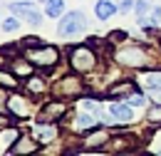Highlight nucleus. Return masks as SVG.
I'll list each match as a JSON object with an SVG mask.
<instances>
[{"label":"nucleus","instance_id":"obj_1","mask_svg":"<svg viewBox=\"0 0 161 156\" xmlns=\"http://www.w3.org/2000/svg\"><path fill=\"white\" fill-rule=\"evenodd\" d=\"M84 27H87V15L82 10H72V13H64L60 18L57 35L64 37V40H72V37H77V35H82Z\"/></svg>","mask_w":161,"mask_h":156},{"label":"nucleus","instance_id":"obj_2","mask_svg":"<svg viewBox=\"0 0 161 156\" xmlns=\"http://www.w3.org/2000/svg\"><path fill=\"white\" fill-rule=\"evenodd\" d=\"M25 57L30 59L35 67H42V70H52L57 62H60V52H57V47H52V45H37V47H27L25 50Z\"/></svg>","mask_w":161,"mask_h":156},{"label":"nucleus","instance_id":"obj_3","mask_svg":"<svg viewBox=\"0 0 161 156\" xmlns=\"http://www.w3.org/2000/svg\"><path fill=\"white\" fill-rule=\"evenodd\" d=\"M69 67L75 72H92L97 67V55L92 45H82V47H72L69 50Z\"/></svg>","mask_w":161,"mask_h":156},{"label":"nucleus","instance_id":"obj_4","mask_svg":"<svg viewBox=\"0 0 161 156\" xmlns=\"http://www.w3.org/2000/svg\"><path fill=\"white\" fill-rule=\"evenodd\" d=\"M117 62L124 64V67H146V52H144V47L139 45H126V47H121L119 52H117Z\"/></svg>","mask_w":161,"mask_h":156},{"label":"nucleus","instance_id":"obj_5","mask_svg":"<svg viewBox=\"0 0 161 156\" xmlns=\"http://www.w3.org/2000/svg\"><path fill=\"white\" fill-rule=\"evenodd\" d=\"M52 92L57 94V97H80L82 92H84V84H82V79L77 77V75H67V77H62L55 87H52Z\"/></svg>","mask_w":161,"mask_h":156},{"label":"nucleus","instance_id":"obj_6","mask_svg":"<svg viewBox=\"0 0 161 156\" xmlns=\"http://www.w3.org/2000/svg\"><path fill=\"white\" fill-rule=\"evenodd\" d=\"M10 10H13V15H18L20 20H25L27 25H40L42 22V15L40 10L32 5V3H10Z\"/></svg>","mask_w":161,"mask_h":156},{"label":"nucleus","instance_id":"obj_7","mask_svg":"<svg viewBox=\"0 0 161 156\" xmlns=\"http://www.w3.org/2000/svg\"><path fill=\"white\" fill-rule=\"evenodd\" d=\"M67 109H69V104H64V102H50V104H45L40 109L37 119H40V121H47V124H57L60 119H64Z\"/></svg>","mask_w":161,"mask_h":156},{"label":"nucleus","instance_id":"obj_8","mask_svg":"<svg viewBox=\"0 0 161 156\" xmlns=\"http://www.w3.org/2000/svg\"><path fill=\"white\" fill-rule=\"evenodd\" d=\"M8 112L18 119L30 117V99L22 97V94H10V99H8Z\"/></svg>","mask_w":161,"mask_h":156},{"label":"nucleus","instance_id":"obj_9","mask_svg":"<svg viewBox=\"0 0 161 156\" xmlns=\"http://www.w3.org/2000/svg\"><path fill=\"white\" fill-rule=\"evenodd\" d=\"M94 129H97V119L89 112L82 109L80 114H75V119H72V131L75 134H87V131H94Z\"/></svg>","mask_w":161,"mask_h":156},{"label":"nucleus","instance_id":"obj_10","mask_svg":"<svg viewBox=\"0 0 161 156\" xmlns=\"http://www.w3.org/2000/svg\"><path fill=\"white\" fill-rule=\"evenodd\" d=\"M20 139V129L8 124L5 129H0V154H10V149L15 146V141Z\"/></svg>","mask_w":161,"mask_h":156},{"label":"nucleus","instance_id":"obj_11","mask_svg":"<svg viewBox=\"0 0 161 156\" xmlns=\"http://www.w3.org/2000/svg\"><path fill=\"white\" fill-rule=\"evenodd\" d=\"M32 136L37 139L40 144H50V141H55V136H57V126L55 124H47V121H40V124L32 126Z\"/></svg>","mask_w":161,"mask_h":156},{"label":"nucleus","instance_id":"obj_12","mask_svg":"<svg viewBox=\"0 0 161 156\" xmlns=\"http://www.w3.org/2000/svg\"><path fill=\"white\" fill-rule=\"evenodd\" d=\"M40 149V141L35 136H20L15 141V146L10 149V154H35Z\"/></svg>","mask_w":161,"mask_h":156},{"label":"nucleus","instance_id":"obj_13","mask_svg":"<svg viewBox=\"0 0 161 156\" xmlns=\"http://www.w3.org/2000/svg\"><path fill=\"white\" fill-rule=\"evenodd\" d=\"M109 112L117 117L119 124H129V121L134 119V112H131V104H129V102H114V104L109 107Z\"/></svg>","mask_w":161,"mask_h":156},{"label":"nucleus","instance_id":"obj_14","mask_svg":"<svg viewBox=\"0 0 161 156\" xmlns=\"http://www.w3.org/2000/svg\"><path fill=\"white\" fill-rule=\"evenodd\" d=\"M114 13H119V5L114 3V0H97V5H94V15L99 20H109Z\"/></svg>","mask_w":161,"mask_h":156},{"label":"nucleus","instance_id":"obj_15","mask_svg":"<svg viewBox=\"0 0 161 156\" xmlns=\"http://www.w3.org/2000/svg\"><path fill=\"white\" fill-rule=\"evenodd\" d=\"M45 15L47 18H62L64 15V0H47L45 3Z\"/></svg>","mask_w":161,"mask_h":156},{"label":"nucleus","instance_id":"obj_16","mask_svg":"<svg viewBox=\"0 0 161 156\" xmlns=\"http://www.w3.org/2000/svg\"><path fill=\"white\" fill-rule=\"evenodd\" d=\"M32 67H35V64H32V62H30L27 57H22V59H13V64H10V70H13L15 75H25V77H27V75H32Z\"/></svg>","mask_w":161,"mask_h":156},{"label":"nucleus","instance_id":"obj_17","mask_svg":"<svg viewBox=\"0 0 161 156\" xmlns=\"http://www.w3.org/2000/svg\"><path fill=\"white\" fill-rule=\"evenodd\" d=\"M129 92H136V84H134V82H119L117 87L109 89V97H119V94L129 97Z\"/></svg>","mask_w":161,"mask_h":156},{"label":"nucleus","instance_id":"obj_18","mask_svg":"<svg viewBox=\"0 0 161 156\" xmlns=\"http://www.w3.org/2000/svg\"><path fill=\"white\" fill-rule=\"evenodd\" d=\"M0 84L8 87V89H15V87H18V75H15L13 70H10V72H8V70H0Z\"/></svg>","mask_w":161,"mask_h":156},{"label":"nucleus","instance_id":"obj_19","mask_svg":"<svg viewBox=\"0 0 161 156\" xmlns=\"http://www.w3.org/2000/svg\"><path fill=\"white\" fill-rule=\"evenodd\" d=\"M45 89H47V84H45L42 77H30L27 79V92H30V94H40Z\"/></svg>","mask_w":161,"mask_h":156},{"label":"nucleus","instance_id":"obj_20","mask_svg":"<svg viewBox=\"0 0 161 156\" xmlns=\"http://www.w3.org/2000/svg\"><path fill=\"white\" fill-rule=\"evenodd\" d=\"M141 84L144 87H161V72H146V75H141Z\"/></svg>","mask_w":161,"mask_h":156},{"label":"nucleus","instance_id":"obj_21","mask_svg":"<svg viewBox=\"0 0 161 156\" xmlns=\"http://www.w3.org/2000/svg\"><path fill=\"white\" fill-rule=\"evenodd\" d=\"M151 10H154V3H149V0H136L134 3V13L144 18V15H151Z\"/></svg>","mask_w":161,"mask_h":156},{"label":"nucleus","instance_id":"obj_22","mask_svg":"<svg viewBox=\"0 0 161 156\" xmlns=\"http://www.w3.org/2000/svg\"><path fill=\"white\" fill-rule=\"evenodd\" d=\"M107 141V131H102V129H94V134L92 136L84 139V144L87 146H99V144H104Z\"/></svg>","mask_w":161,"mask_h":156},{"label":"nucleus","instance_id":"obj_23","mask_svg":"<svg viewBox=\"0 0 161 156\" xmlns=\"http://www.w3.org/2000/svg\"><path fill=\"white\" fill-rule=\"evenodd\" d=\"M20 30V18L15 15V18H5L3 22V32H18Z\"/></svg>","mask_w":161,"mask_h":156},{"label":"nucleus","instance_id":"obj_24","mask_svg":"<svg viewBox=\"0 0 161 156\" xmlns=\"http://www.w3.org/2000/svg\"><path fill=\"white\" fill-rule=\"evenodd\" d=\"M146 99H149V97H146V94H141V92H131L124 102H129L131 107H144V104H146Z\"/></svg>","mask_w":161,"mask_h":156},{"label":"nucleus","instance_id":"obj_25","mask_svg":"<svg viewBox=\"0 0 161 156\" xmlns=\"http://www.w3.org/2000/svg\"><path fill=\"white\" fill-rule=\"evenodd\" d=\"M80 109L94 112V109H99V102H97L94 97H84V99H80Z\"/></svg>","mask_w":161,"mask_h":156},{"label":"nucleus","instance_id":"obj_26","mask_svg":"<svg viewBox=\"0 0 161 156\" xmlns=\"http://www.w3.org/2000/svg\"><path fill=\"white\" fill-rule=\"evenodd\" d=\"M146 97L154 104H161V87H146Z\"/></svg>","mask_w":161,"mask_h":156},{"label":"nucleus","instance_id":"obj_27","mask_svg":"<svg viewBox=\"0 0 161 156\" xmlns=\"http://www.w3.org/2000/svg\"><path fill=\"white\" fill-rule=\"evenodd\" d=\"M146 119H149L151 124H159V121H161V104L151 107V109H149V114H146Z\"/></svg>","mask_w":161,"mask_h":156},{"label":"nucleus","instance_id":"obj_28","mask_svg":"<svg viewBox=\"0 0 161 156\" xmlns=\"http://www.w3.org/2000/svg\"><path fill=\"white\" fill-rule=\"evenodd\" d=\"M37 45H42L40 37H22L20 40V47H22V50H27V47H37Z\"/></svg>","mask_w":161,"mask_h":156},{"label":"nucleus","instance_id":"obj_29","mask_svg":"<svg viewBox=\"0 0 161 156\" xmlns=\"http://www.w3.org/2000/svg\"><path fill=\"white\" fill-rule=\"evenodd\" d=\"M134 3H136V0H121V3H119V13H121V15L131 13V10H134Z\"/></svg>","mask_w":161,"mask_h":156},{"label":"nucleus","instance_id":"obj_30","mask_svg":"<svg viewBox=\"0 0 161 156\" xmlns=\"http://www.w3.org/2000/svg\"><path fill=\"white\" fill-rule=\"evenodd\" d=\"M8 87H3V84H0V112H5V109H8Z\"/></svg>","mask_w":161,"mask_h":156},{"label":"nucleus","instance_id":"obj_31","mask_svg":"<svg viewBox=\"0 0 161 156\" xmlns=\"http://www.w3.org/2000/svg\"><path fill=\"white\" fill-rule=\"evenodd\" d=\"M151 20H154V25H161V8L151 10Z\"/></svg>","mask_w":161,"mask_h":156},{"label":"nucleus","instance_id":"obj_32","mask_svg":"<svg viewBox=\"0 0 161 156\" xmlns=\"http://www.w3.org/2000/svg\"><path fill=\"white\" fill-rule=\"evenodd\" d=\"M8 124H10V119L5 117V112H0V129H5Z\"/></svg>","mask_w":161,"mask_h":156},{"label":"nucleus","instance_id":"obj_33","mask_svg":"<svg viewBox=\"0 0 161 156\" xmlns=\"http://www.w3.org/2000/svg\"><path fill=\"white\" fill-rule=\"evenodd\" d=\"M40 3H42V5H45V3H47V0H40Z\"/></svg>","mask_w":161,"mask_h":156}]
</instances>
